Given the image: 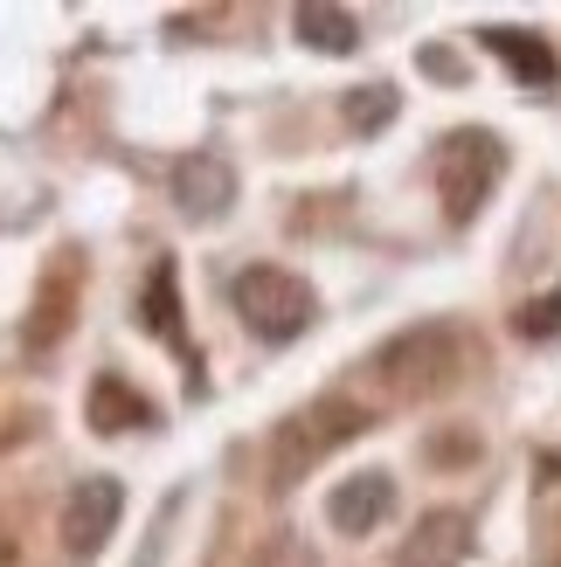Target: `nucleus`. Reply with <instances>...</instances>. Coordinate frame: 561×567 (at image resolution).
<instances>
[{
	"mask_svg": "<svg viewBox=\"0 0 561 567\" xmlns=\"http://www.w3.org/2000/svg\"><path fill=\"white\" fill-rule=\"evenodd\" d=\"M375 422L360 402H347V394H319V402H305L298 415L277 422L271 436V492H292L298 477H313L333 450H347L354 436H368Z\"/></svg>",
	"mask_w": 561,
	"mask_h": 567,
	"instance_id": "obj_1",
	"label": "nucleus"
},
{
	"mask_svg": "<svg viewBox=\"0 0 561 567\" xmlns=\"http://www.w3.org/2000/svg\"><path fill=\"white\" fill-rule=\"evenodd\" d=\"M465 367H471V347H465V332H458V326H443V319L409 326V332H396V339H388V347L375 353L381 388H388V394H402V402H430V394L458 388V381H465Z\"/></svg>",
	"mask_w": 561,
	"mask_h": 567,
	"instance_id": "obj_2",
	"label": "nucleus"
},
{
	"mask_svg": "<svg viewBox=\"0 0 561 567\" xmlns=\"http://www.w3.org/2000/svg\"><path fill=\"white\" fill-rule=\"evenodd\" d=\"M430 174H437V202H443V215L465 229V221H479V208L492 202L499 174H507V146H499V132H486V125L443 132Z\"/></svg>",
	"mask_w": 561,
	"mask_h": 567,
	"instance_id": "obj_3",
	"label": "nucleus"
},
{
	"mask_svg": "<svg viewBox=\"0 0 561 567\" xmlns=\"http://www.w3.org/2000/svg\"><path fill=\"white\" fill-rule=\"evenodd\" d=\"M230 298H236V319L257 332L264 347H292V339L319 319L313 284H305L298 270H285V264H249V270L230 284Z\"/></svg>",
	"mask_w": 561,
	"mask_h": 567,
	"instance_id": "obj_4",
	"label": "nucleus"
},
{
	"mask_svg": "<svg viewBox=\"0 0 561 567\" xmlns=\"http://www.w3.org/2000/svg\"><path fill=\"white\" fill-rule=\"evenodd\" d=\"M76 305H83V257H76V249H55L49 270L35 277V298H28V319H21V353H28V360H49V353L70 339Z\"/></svg>",
	"mask_w": 561,
	"mask_h": 567,
	"instance_id": "obj_5",
	"label": "nucleus"
},
{
	"mask_svg": "<svg viewBox=\"0 0 561 567\" xmlns=\"http://www.w3.org/2000/svg\"><path fill=\"white\" fill-rule=\"evenodd\" d=\"M119 513H125V492H119V477H83V485L63 498V554L70 560H98L104 540L119 533Z\"/></svg>",
	"mask_w": 561,
	"mask_h": 567,
	"instance_id": "obj_6",
	"label": "nucleus"
},
{
	"mask_svg": "<svg viewBox=\"0 0 561 567\" xmlns=\"http://www.w3.org/2000/svg\"><path fill=\"white\" fill-rule=\"evenodd\" d=\"M174 202L187 221H222L236 208V166L222 153H187L174 166Z\"/></svg>",
	"mask_w": 561,
	"mask_h": 567,
	"instance_id": "obj_7",
	"label": "nucleus"
},
{
	"mask_svg": "<svg viewBox=\"0 0 561 567\" xmlns=\"http://www.w3.org/2000/svg\"><path fill=\"white\" fill-rule=\"evenodd\" d=\"M388 513H396V477L388 471H360V477H340L326 498V526L347 533V540H360V533L388 526Z\"/></svg>",
	"mask_w": 561,
	"mask_h": 567,
	"instance_id": "obj_8",
	"label": "nucleus"
},
{
	"mask_svg": "<svg viewBox=\"0 0 561 567\" xmlns=\"http://www.w3.org/2000/svg\"><path fill=\"white\" fill-rule=\"evenodd\" d=\"M471 554V519L465 513H424L416 519V533L402 540V554H396V567H458Z\"/></svg>",
	"mask_w": 561,
	"mask_h": 567,
	"instance_id": "obj_9",
	"label": "nucleus"
},
{
	"mask_svg": "<svg viewBox=\"0 0 561 567\" xmlns=\"http://www.w3.org/2000/svg\"><path fill=\"white\" fill-rule=\"evenodd\" d=\"M479 42L507 63L527 91H554L561 83V63H554V49L541 42V35H527V28H479Z\"/></svg>",
	"mask_w": 561,
	"mask_h": 567,
	"instance_id": "obj_10",
	"label": "nucleus"
},
{
	"mask_svg": "<svg viewBox=\"0 0 561 567\" xmlns=\"http://www.w3.org/2000/svg\"><path fill=\"white\" fill-rule=\"evenodd\" d=\"M83 422H91L98 436H125V430H139V422H153V402L125 374H98L91 402H83Z\"/></svg>",
	"mask_w": 561,
	"mask_h": 567,
	"instance_id": "obj_11",
	"label": "nucleus"
},
{
	"mask_svg": "<svg viewBox=\"0 0 561 567\" xmlns=\"http://www.w3.org/2000/svg\"><path fill=\"white\" fill-rule=\"evenodd\" d=\"M292 35L305 49H319V55H354L360 49V21L347 8H326V0H305V8L292 14Z\"/></svg>",
	"mask_w": 561,
	"mask_h": 567,
	"instance_id": "obj_12",
	"label": "nucleus"
},
{
	"mask_svg": "<svg viewBox=\"0 0 561 567\" xmlns=\"http://www.w3.org/2000/svg\"><path fill=\"white\" fill-rule=\"evenodd\" d=\"M139 326L153 339H166L181 360H187V332H181V291H174V264H153L146 291H139Z\"/></svg>",
	"mask_w": 561,
	"mask_h": 567,
	"instance_id": "obj_13",
	"label": "nucleus"
},
{
	"mask_svg": "<svg viewBox=\"0 0 561 567\" xmlns=\"http://www.w3.org/2000/svg\"><path fill=\"white\" fill-rule=\"evenodd\" d=\"M388 118H396V91H388V83H368V91L347 97V125L354 132H381Z\"/></svg>",
	"mask_w": 561,
	"mask_h": 567,
	"instance_id": "obj_14",
	"label": "nucleus"
},
{
	"mask_svg": "<svg viewBox=\"0 0 561 567\" xmlns=\"http://www.w3.org/2000/svg\"><path fill=\"white\" fill-rule=\"evenodd\" d=\"M513 332H520V339H554V332H561V284H554L548 298H527V305L513 311Z\"/></svg>",
	"mask_w": 561,
	"mask_h": 567,
	"instance_id": "obj_15",
	"label": "nucleus"
},
{
	"mask_svg": "<svg viewBox=\"0 0 561 567\" xmlns=\"http://www.w3.org/2000/svg\"><path fill=\"white\" fill-rule=\"evenodd\" d=\"M424 70H437V76H458V63H451L443 49H424Z\"/></svg>",
	"mask_w": 561,
	"mask_h": 567,
	"instance_id": "obj_16",
	"label": "nucleus"
},
{
	"mask_svg": "<svg viewBox=\"0 0 561 567\" xmlns=\"http://www.w3.org/2000/svg\"><path fill=\"white\" fill-rule=\"evenodd\" d=\"M21 560V547H14V533H0V567H14Z\"/></svg>",
	"mask_w": 561,
	"mask_h": 567,
	"instance_id": "obj_17",
	"label": "nucleus"
}]
</instances>
